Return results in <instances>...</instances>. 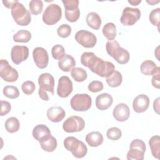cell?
Masks as SVG:
<instances>
[{
  "instance_id": "cell-1",
  "label": "cell",
  "mask_w": 160,
  "mask_h": 160,
  "mask_svg": "<svg viewBox=\"0 0 160 160\" xmlns=\"http://www.w3.org/2000/svg\"><path fill=\"white\" fill-rule=\"evenodd\" d=\"M106 49L108 54L113 58L120 64H125L129 61L130 55L129 52L124 48H121L116 41H108L106 44Z\"/></svg>"
},
{
  "instance_id": "cell-2",
  "label": "cell",
  "mask_w": 160,
  "mask_h": 160,
  "mask_svg": "<svg viewBox=\"0 0 160 160\" xmlns=\"http://www.w3.org/2000/svg\"><path fill=\"white\" fill-rule=\"evenodd\" d=\"M64 146L71 151L73 156L76 158H84L88 152V148L85 144L73 136H69L64 140Z\"/></svg>"
},
{
  "instance_id": "cell-3",
  "label": "cell",
  "mask_w": 160,
  "mask_h": 160,
  "mask_svg": "<svg viewBox=\"0 0 160 160\" xmlns=\"http://www.w3.org/2000/svg\"><path fill=\"white\" fill-rule=\"evenodd\" d=\"M11 13L14 21L19 26H28L31 21L30 11L19 1L13 6L11 9Z\"/></svg>"
},
{
  "instance_id": "cell-4",
  "label": "cell",
  "mask_w": 160,
  "mask_h": 160,
  "mask_svg": "<svg viewBox=\"0 0 160 160\" xmlns=\"http://www.w3.org/2000/svg\"><path fill=\"white\" fill-rule=\"evenodd\" d=\"M89 69L100 77L107 78L115 71V66L111 62L98 57Z\"/></svg>"
},
{
  "instance_id": "cell-5",
  "label": "cell",
  "mask_w": 160,
  "mask_h": 160,
  "mask_svg": "<svg viewBox=\"0 0 160 160\" xmlns=\"http://www.w3.org/2000/svg\"><path fill=\"white\" fill-rule=\"evenodd\" d=\"M62 17V9L57 4H49L42 14V21L47 25L56 24Z\"/></svg>"
},
{
  "instance_id": "cell-6",
  "label": "cell",
  "mask_w": 160,
  "mask_h": 160,
  "mask_svg": "<svg viewBox=\"0 0 160 160\" xmlns=\"http://www.w3.org/2000/svg\"><path fill=\"white\" fill-rule=\"evenodd\" d=\"M92 99L88 94H76L70 101L72 109L76 111H86L91 107Z\"/></svg>"
},
{
  "instance_id": "cell-7",
  "label": "cell",
  "mask_w": 160,
  "mask_h": 160,
  "mask_svg": "<svg viewBox=\"0 0 160 160\" xmlns=\"http://www.w3.org/2000/svg\"><path fill=\"white\" fill-rule=\"evenodd\" d=\"M146 149V144L143 141L139 139H135L132 140L130 143L129 150L127 153V159H144Z\"/></svg>"
},
{
  "instance_id": "cell-8",
  "label": "cell",
  "mask_w": 160,
  "mask_h": 160,
  "mask_svg": "<svg viewBox=\"0 0 160 160\" xmlns=\"http://www.w3.org/2000/svg\"><path fill=\"white\" fill-rule=\"evenodd\" d=\"M85 127L84 120L79 116H72L65 120L62 124L64 131L68 133L81 131Z\"/></svg>"
},
{
  "instance_id": "cell-9",
  "label": "cell",
  "mask_w": 160,
  "mask_h": 160,
  "mask_svg": "<svg viewBox=\"0 0 160 160\" xmlns=\"http://www.w3.org/2000/svg\"><path fill=\"white\" fill-rule=\"evenodd\" d=\"M74 38L80 45L86 48H92L97 42L96 36L92 32L84 29L78 31Z\"/></svg>"
},
{
  "instance_id": "cell-10",
  "label": "cell",
  "mask_w": 160,
  "mask_h": 160,
  "mask_svg": "<svg viewBox=\"0 0 160 160\" xmlns=\"http://www.w3.org/2000/svg\"><path fill=\"white\" fill-rule=\"evenodd\" d=\"M0 76L6 82H13L17 81L19 75L17 70L12 68L6 59L0 61Z\"/></svg>"
},
{
  "instance_id": "cell-11",
  "label": "cell",
  "mask_w": 160,
  "mask_h": 160,
  "mask_svg": "<svg viewBox=\"0 0 160 160\" xmlns=\"http://www.w3.org/2000/svg\"><path fill=\"white\" fill-rule=\"evenodd\" d=\"M140 17L141 11L139 9L126 7L122 11L120 21L124 26H132L139 19Z\"/></svg>"
},
{
  "instance_id": "cell-12",
  "label": "cell",
  "mask_w": 160,
  "mask_h": 160,
  "mask_svg": "<svg viewBox=\"0 0 160 160\" xmlns=\"http://www.w3.org/2000/svg\"><path fill=\"white\" fill-rule=\"evenodd\" d=\"M73 90L72 82L67 76H61L58 80L57 94L59 97L65 98L68 97Z\"/></svg>"
},
{
  "instance_id": "cell-13",
  "label": "cell",
  "mask_w": 160,
  "mask_h": 160,
  "mask_svg": "<svg viewBox=\"0 0 160 160\" xmlns=\"http://www.w3.org/2000/svg\"><path fill=\"white\" fill-rule=\"evenodd\" d=\"M32 57L36 66L39 69H44L48 66L49 56L47 51L41 47H36L33 49Z\"/></svg>"
},
{
  "instance_id": "cell-14",
  "label": "cell",
  "mask_w": 160,
  "mask_h": 160,
  "mask_svg": "<svg viewBox=\"0 0 160 160\" xmlns=\"http://www.w3.org/2000/svg\"><path fill=\"white\" fill-rule=\"evenodd\" d=\"M29 48L26 46H14L11 51V60L15 64H19L28 59Z\"/></svg>"
},
{
  "instance_id": "cell-15",
  "label": "cell",
  "mask_w": 160,
  "mask_h": 160,
  "mask_svg": "<svg viewBox=\"0 0 160 160\" xmlns=\"http://www.w3.org/2000/svg\"><path fill=\"white\" fill-rule=\"evenodd\" d=\"M38 81L39 85V88L45 91L51 92L52 95L54 94V79L50 73L46 72L41 74L39 76Z\"/></svg>"
},
{
  "instance_id": "cell-16",
  "label": "cell",
  "mask_w": 160,
  "mask_h": 160,
  "mask_svg": "<svg viewBox=\"0 0 160 160\" xmlns=\"http://www.w3.org/2000/svg\"><path fill=\"white\" fill-rule=\"evenodd\" d=\"M112 115L117 121L124 122L129 118V108L126 104L119 103L114 107L112 111Z\"/></svg>"
},
{
  "instance_id": "cell-17",
  "label": "cell",
  "mask_w": 160,
  "mask_h": 160,
  "mask_svg": "<svg viewBox=\"0 0 160 160\" xmlns=\"http://www.w3.org/2000/svg\"><path fill=\"white\" fill-rule=\"evenodd\" d=\"M149 98L144 94L136 96L132 102V108L137 113H142L146 111L149 106Z\"/></svg>"
},
{
  "instance_id": "cell-18",
  "label": "cell",
  "mask_w": 160,
  "mask_h": 160,
  "mask_svg": "<svg viewBox=\"0 0 160 160\" xmlns=\"http://www.w3.org/2000/svg\"><path fill=\"white\" fill-rule=\"evenodd\" d=\"M46 114L48 118L51 122H59L65 118L66 112L61 106H52L47 110Z\"/></svg>"
},
{
  "instance_id": "cell-19",
  "label": "cell",
  "mask_w": 160,
  "mask_h": 160,
  "mask_svg": "<svg viewBox=\"0 0 160 160\" xmlns=\"http://www.w3.org/2000/svg\"><path fill=\"white\" fill-rule=\"evenodd\" d=\"M112 102V97L108 93H102L96 98V106L101 111L108 109L111 106Z\"/></svg>"
},
{
  "instance_id": "cell-20",
  "label": "cell",
  "mask_w": 160,
  "mask_h": 160,
  "mask_svg": "<svg viewBox=\"0 0 160 160\" xmlns=\"http://www.w3.org/2000/svg\"><path fill=\"white\" fill-rule=\"evenodd\" d=\"M32 134L33 138L38 142H41L51 135L50 129L44 124H38L36 126L32 129Z\"/></svg>"
},
{
  "instance_id": "cell-21",
  "label": "cell",
  "mask_w": 160,
  "mask_h": 160,
  "mask_svg": "<svg viewBox=\"0 0 160 160\" xmlns=\"http://www.w3.org/2000/svg\"><path fill=\"white\" fill-rule=\"evenodd\" d=\"M141 72L146 76H153L160 72V68L157 66L155 62L151 60H146L142 62L140 66Z\"/></svg>"
},
{
  "instance_id": "cell-22",
  "label": "cell",
  "mask_w": 160,
  "mask_h": 160,
  "mask_svg": "<svg viewBox=\"0 0 160 160\" xmlns=\"http://www.w3.org/2000/svg\"><path fill=\"white\" fill-rule=\"evenodd\" d=\"M75 65L76 61L74 58L69 54H65L58 61L59 68L64 72H69L71 71Z\"/></svg>"
},
{
  "instance_id": "cell-23",
  "label": "cell",
  "mask_w": 160,
  "mask_h": 160,
  "mask_svg": "<svg viewBox=\"0 0 160 160\" xmlns=\"http://www.w3.org/2000/svg\"><path fill=\"white\" fill-rule=\"evenodd\" d=\"M85 140L91 147H98L103 142V136L99 131H92L87 134Z\"/></svg>"
},
{
  "instance_id": "cell-24",
  "label": "cell",
  "mask_w": 160,
  "mask_h": 160,
  "mask_svg": "<svg viewBox=\"0 0 160 160\" xmlns=\"http://www.w3.org/2000/svg\"><path fill=\"white\" fill-rule=\"evenodd\" d=\"M86 21L88 26L95 30L100 28L102 22L100 16L95 12H89L86 16Z\"/></svg>"
},
{
  "instance_id": "cell-25",
  "label": "cell",
  "mask_w": 160,
  "mask_h": 160,
  "mask_svg": "<svg viewBox=\"0 0 160 160\" xmlns=\"http://www.w3.org/2000/svg\"><path fill=\"white\" fill-rule=\"evenodd\" d=\"M39 143L41 148L44 151L49 152L54 151L56 149L58 146L56 139L51 135L39 142Z\"/></svg>"
},
{
  "instance_id": "cell-26",
  "label": "cell",
  "mask_w": 160,
  "mask_h": 160,
  "mask_svg": "<svg viewBox=\"0 0 160 160\" xmlns=\"http://www.w3.org/2000/svg\"><path fill=\"white\" fill-rule=\"evenodd\" d=\"M152 155L156 159L160 158V138L158 135L152 136L149 141Z\"/></svg>"
},
{
  "instance_id": "cell-27",
  "label": "cell",
  "mask_w": 160,
  "mask_h": 160,
  "mask_svg": "<svg viewBox=\"0 0 160 160\" xmlns=\"http://www.w3.org/2000/svg\"><path fill=\"white\" fill-rule=\"evenodd\" d=\"M106 81L109 86L111 88H116L121 84L122 76L120 72L115 70L110 76L106 78Z\"/></svg>"
},
{
  "instance_id": "cell-28",
  "label": "cell",
  "mask_w": 160,
  "mask_h": 160,
  "mask_svg": "<svg viewBox=\"0 0 160 160\" xmlns=\"http://www.w3.org/2000/svg\"><path fill=\"white\" fill-rule=\"evenodd\" d=\"M104 36L109 40V41H113L116 36V27L112 22L106 23L102 29Z\"/></svg>"
},
{
  "instance_id": "cell-29",
  "label": "cell",
  "mask_w": 160,
  "mask_h": 160,
  "mask_svg": "<svg viewBox=\"0 0 160 160\" xmlns=\"http://www.w3.org/2000/svg\"><path fill=\"white\" fill-rule=\"evenodd\" d=\"M6 130L9 133H14L20 128V122L18 118L10 117L8 118L4 124Z\"/></svg>"
},
{
  "instance_id": "cell-30",
  "label": "cell",
  "mask_w": 160,
  "mask_h": 160,
  "mask_svg": "<svg viewBox=\"0 0 160 160\" xmlns=\"http://www.w3.org/2000/svg\"><path fill=\"white\" fill-rule=\"evenodd\" d=\"M97 58L98 56L92 52H85L81 56V62L83 66L90 69Z\"/></svg>"
},
{
  "instance_id": "cell-31",
  "label": "cell",
  "mask_w": 160,
  "mask_h": 160,
  "mask_svg": "<svg viewBox=\"0 0 160 160\" xmlns=\"http://www.w3.org/2000/svg\"><path fill=\"white\" fill-rule=\"evenodd\" d=\"M71 75L75 81L79 82L84 81L88 77L86 70L81 68H72L71 71Z\"/></svg>"
},
{
  "instance_id": "cell-32",
  "label": "cell",
  "mask_w": 160,
  "mask_h": 160,
  "mask_svg": "<svg viewBox=\"0 0 160 160\" xmlns=\"http://www.w3.org/2000/svg\"><path fill=\"white\" fill-rule=\"evenodd\" d=\"M31 39V33L25 29L18 31L13 36V40L16 42H28Z\"/></svg>"
},
{
  "instance_id": "cell-33",
  "label": "cell",
  "mask_w": 160,
  "mask_h": 160,
  "mask_svg": "<svg viewBox=\"0 0 160 160\" xmlns=\"http://www.w3.org/2000/svg\"><path fill=\"white\" fill-rule=\"evenodd\" d=\"M30 12L35 16L40 14L43 8V3L41 0H32L29 3Z\"/></svg>"
},
{
  "instance_id": "cell-34",
  "label": "cell",
  "mask_w": 160,
  "mask_h": 160,
  "mask_svg": "<svg viewBox=\"0 0 160 160\" xmlns=\"http://www.w3.org/2000/svg\"><path fill=\"white\" fill-rule=\"evenodd\" d=\"M4 95L10 99H16L19 96V91L17 87L14 86H6L2 90Z\"/></svg>"
},
{
  "instance_id": "cell-35",
  "label": "cell",
  "mask_w": 160,
  "mask_h": 160,
  "mask_svg": "<svg viewBox=\"0 0 160 160\" xmlns=\"http://www.w3.org/2000/svg\"><path fill=\"white\" fill-rule=\"evenodd\" d=\"M106 136L109 139L116 141L121 138L122 131L118 128L112 127L108 129L106 132Z\"/></svg>"
},
{
  "instance_id": "cell-36",
  "label": "cell",
  "mask_w": 160,
  "mask_h": 160,
  "mask_svg": "<svg viewBox=\"0 0 160 160\" xmlns=\"http://www.w3.org/2000/svg\"><path fill=\"white\" fill-rule=\"evenodd\" d=\"M80 16V10L78 8L72 10H65V18L67 21L71 22L77 21Z\"/></svg>"
},
{
  "instance_id": "cell-37",
  "label": "cell",
  "mask_w": 160,
  "mask_h": 160,
  "mask_svg": "<svg viewBox=\"0 0 160 160\" xmlns=\"http://www.w3.org/2000/svg\"><path fill=\"white\" fill-rule=\"evenodd\" d=\"M51 54L54 59L59 60L66 54L65 49L62 45L56 44L52 48Z\"/></svg>"
},
{
  "instance_id": "cell-38",
  "label": "cell",
  "mask_w": 160,
  "mask_h": 160,
  "mask_svg": "<svg viewBox=\"0 0 160 160\" xmlns=\"http://www.w3.org/2000/svg\"><path fill=\"white\" fill-rule=\"evenodd\" d=\"M71 27L67 24H62L59 26L57 29L58 36L62 38L69 37L71 33Z\"/></svg>"
},
{
  "instance_id": "cell-39",
  "label": "cell",
  "mask_w": 160,
  "mask_h": 160,
  "mask_svg": "<svg viewBox=\"0 0 160 160\" xmlns=\"http://www.w3.org/2000/svg\"><path fill=\"white\" fill-rule=\"evenodd\" d=\"M159 15H160V8H158L154 9H152L151 11L149 16L150 22L152 25L157 26L158 29L159 26Z\"/></svg>"
},
{
  "instance_id": "cell-40",
  "label": "cell",
  "mask_w": 160,
  "mask_h": 160,
  "mask_svg": "<svg viewBox=\"0 0 160 160\" xmlns=\"http://www.w3.org/2000/svg\"><path fill=\"white\" fill-rule=\"evenodd\" d=\"M36 86L34 83L32 81H26L24 82L21 85V89L26 95H31L35 90Z\"/></svg>"
},
{
  "instance_id": "cell-41",
  "label": "cell",
  "mask_w": 160,
  "mask_h": 160,
  "mask_svg": "<svg viewBox=\"0 0 160 160\" xmlns=\"http://www.w3.org/2000/svg\"><path fill=\"white\" fill-rule=\"evenodd\" d=\"M88 89L92 92H98L102 91L104 88L103 84L100 81H93L88 85Z\"/></svg>"
},
{
  "instance_id": "cell-42",
  "label": "cell",
  "mask_w": 160,
  "mask_h": 160,
  "mask_svg": "<svg viewBox=\"0 0 160 160\" xmlns=\"http://www.w3.org/2000/svg\"><path fill=\"white\" fill-rule=\"evenodd\" d=\"M62 2L64 4L65 10H72L78 8V0H62Z\"/></svg>"
},
{
  "instance_id": "cell-43",
  "label": "cell",
  "mask_w": 160,
  "mask_h": 160,
  "mask_svg": "<svg viewBox=\"0 0 160 160\" xmlns=\"http://www.w3.org/2000/svg\"><path fill=\"white\" fill-rule=\"evenodd\" d=\"M1 112L0 115L1 116H3L4 115H6L8 114L11 109V104L6 101H1Z\"/></svg>"
},
{
  "instance_id": "cell-44",
  "label": "cell",
  "mask_w": 160,
  "mask_h": 160,
  "mask_svg": "<svg viewBox=\"0 0 160 160\" xmlns=\"http://www.w3.org/2000/svg\"><path fill=\"white\" fill-rule=\"evenodd\" d=\"M159 76H160V72H158V73L155 74L154 75L152 76V80H151V83H152V86L156 89H159V88H160Z\"/></svg>"
},
{
  "instance_id": "cell-45",
  "label": "cell",
  "mask_w": 160,
  "mask_h": 160,
  "mask_svg": "<svg viewBox=\"0 0 160 160\" xmlns=\"http://www.w3.org/2000/svg\"><path fill=\"white\" fill-rule=\"evenodd\" d=\"M38 94H39V96L41 99H42L43 101H48L49 99V97L48 94V93L46 92V91L42 90V89L39 88L38 90Z\"/></svg>"
},
{
  "instance_id": "cell-46",
  "label": "cell",
  "mask_w": 160,
  "mask_h": 160,
  "mask_svg": "<svg viewBox=\"0 0 160 160\" xmlns=\"http://www.w3.org/2000/svg\"><path fill=\"white\" fill-rule=\"evenodd\" d=\"M18 0H14V1H2V3L8 9H12L13 6L18 2Z\"/></svg>"
},
{
  "instance_id": "cell-47",
  "label": "cell",
  "mask_w": 160,
  "mask_h": 160,
  "mask_svg": "<svg viewBox=\"0 0 160 160\" xmlns=\"http://www.w3.org/2000/svg\"><path fill=\"white\" fill-rule=\"evenodd\" d=\"M159 98H157L154 101L153 103V109L156 113L158 114H159Z\"/></svg>"
},
{
  "instance_id": "cell-48",
  "label": "cell",
  "mask_w": 160,
  "mask_h": 160,
  "mask_svg": "<svg viewBox=\"0 0 160 160\" xmlns=\"http://www.w3.org/2000/svg\"><path fill=\"white\" fill-rule=\"evenodd\" d=\"M128 2L132 6H138L141 2V0H128Z\"/></svg>"
},
{
  "instance_id": "cell-49",
  "label": "cell",
  "mask_w": 160,
  "mask_h": 160,
  "mask_svg": "<svg viewBox=\"0 0 160 160\" xmlns=\"http://www.w3.org/2000/svg\"><path fill=\"white\" fill-rule=\"evenodd\" d=\"M148 3H149L150 5H151V6H154V5H155L156 4H158L159 2V1H146Z\"/></svg>"
}]
</instances>
